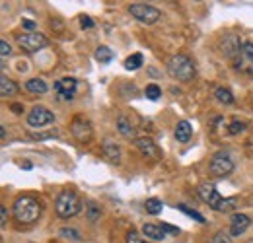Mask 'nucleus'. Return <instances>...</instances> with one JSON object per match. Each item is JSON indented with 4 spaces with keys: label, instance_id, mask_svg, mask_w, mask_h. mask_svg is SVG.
Wrapping results in <instances>:
<instances>
[{
    "label": "nucleus",
    "instance_id": "1",
    "mask_svg": "<svg viewBox=\"0 0 253 243\" xmlns=\"http://www.w3.org/2000/svg\"><path fill=\"white\" fill-rule=\"evenodd\" d=\"M197 193H199L201 201H205L216 212H230V210H234L238 206L236 199H222L220 193L216 191V187L212 183H201L197 187Z\"/></svg>",
    "mask_w": 253,
    "mask_h": 243
},
{
    "label": "nucleus",
    "instance_id": "2",
    "mask_svg": "<svg viewBox=\"0 0 253 243\" xmlns=\"http://www.w3.org/2000/svg\"><path fill=\"white\" fill-rule=\"evenodd\" d=\"M12 212H14L16 222H20V224H33L41 216V204L33 197H18L16 202H14Z\"/></svg>",
    "mask_w": 253,
    "mask_h": 243
},
{
    "label": "nucleus",
    "instance_id": "3",
    "mask_svg": "<svg viewBox=\"0 0 253 243\" xmlns=\"http://www.w3.org/2000/svg\"><path fill=\"white\" fill-rule=\"evenodd\" d=\"M166 66L169 76L179 82H191L195 78V64L187 55H173Z\"/></svg>",
    "mask_w": 253,
    "mask_h": 243
},
{
    "label": "nucleus",
    "instance_id": "4",
    "mask_svg": "<svg viewBox=\"0 0 253 243\" xmlns=\"http://www.w3.org/2000/svg\"><path fill=\"white\" fill-rule=\"evenodd\" d=\"M80 210H82V202H80V199H78V195L74 191H63L57 197L55 212L59 214L61 218H72Z\"/></svg>",
    "mask_w": 253,
    "mask_h": 243
},
{
    "label": "nucleus",
    "instance_id": "5",
    "mask_svg": "<svg viewBox=\"0 0 253 243\" xmlns=\"http://www.w3.org/2000/svg\"><path fill=\"white\" fill-rule=\"evenodd\" d=\"M128 12H130V16L134 20H138L140 24H146V26L156 24L160 20V16H162V12H160L158 8H154V6L146 4V2H134V4H130L128 6Z\"/></svg>",
    "mask_w": 253,
    "mask_h": 243
},
{
    "label": "nucleus",
    "instance_id": "6",
    "mask_svg": "<svg viewBox=\"0 0 253 243\" xmlns=\"http://www.w3.org/2000/svg\"><path fill=\"white\" fill-rule=\"evenodd\" d=\"M234 171V160L232 156L226 152V150H220L212 156L211 160V173L214 177H226Z\"/></svg>",
    "mask_w": 253,
    "mask_h": 243
},
{
    "label": "nucleus",
    "instance_id": "7",
    "mask_svg": "<svg viewBox=\"0 0 253 243\" xmlns=\"http://www.w3.org/2000/svg\"><path fill=\"white\" fill-rule=\"evenodd\" d=\"M18 45L26 51V53H37L41 49H45L49 45V39L43 35V33H22L18 35Z\"/></svg>",
    "mask_w": 253,
    "mask_h": 243
},
{
    "label": "nucleus",
    "instance_id": "8",
    "mask_svg": "<svg viewBox=\"0 0 253 243\" xmlns=\"http://www.w3.org/2000/svg\"><path fill=\"white\" fill-rule=\"evenodd\" d=\"M55 121V113L43 105H35L32 111L28 113V124L33 128H41L45 124H51Z\"/></svg>",
    "mask_w": 253,
    "mask_h": 243
},
{
    "label": "nucleus",
    "instance_id": "9",
    "mask_svg": "<svg viewBox=\"0 0 253 243\" xmlns=\"http://www.w3.org/2000/svg\"><path fill=\"white\" fill-rule=\"evenodd\" d=\"M220 51L224 53V57L234 59L238 64V57L242 55V41L238 39V35L234 33H226L220 39Z\"/></svg>",
    "mask_w": 253,
    "mask_h": 243
},
{
    "label": "nucleus",
    "instance_id": "10",
    "mask_svg": "<svg viewBox=\"0 0 253 243\" xmlns=\"http://www.w3.org/2000/svg\"><path fill=\"white\" fill-rule=\"evenodd\" d=\"M134 146L138 148V152L142 154L146 160H160V148L156 146V142L148 136H140V138H134Z\"/></svg>",
    "mask_w": 253,
    "mask_h": 243
},
{
    "label": "nucleus",
    "instance_id": "11",
    "mask_svg": "<svg viewBox=\"0 0 253 243\" xmlns=\"http://www.w3.org/2000/svg\"><path fill=\"white\" fill-rule=\"evenodd\" d=\"M70 132L74 134V138L78 140V142H88L90 138H92V124L86 121V119H82V117H76L72 124H70Z\"/></svg>",
    "mask_w": 253,
    "mask_h": 243
},
{
    "label": "nucleus",
    "instance_id": "12",
    "mask_svg": "<svg viewBox=\"0 0 253 243\" xmlns=\"http://www.w3.org/2000/svg\"><path fill=\"white\" fill-rule=\"evenodd\" d=\"M76 88H78L76 78H61L59 82H55V91L59 93V97L64 99V101L74 99V95H76Z\"/></svg>",
    "mask_w": 253,
    "mask_h": 243
},
{
    "label": "nucleus",
    "instance_id": "13",
    "mask_svg": "<svg viewBox=\"0 0 253 243\" xmlns=\"http://www.w3.org/2000/svg\"><path fill=\"white\" fill-rule=\"evenodd\" d=\"M250 224H252V218L250 216H246V214H234L230 218V232L228 234L232 238H238V236H242L250 228Z\"/></svg>",
    "mask_w": 253,
    "mask_h": 243
},
{
    "label": "nucleus",
    "instance_id": "14",
    "mask_svg": "<svg viewBox=\"0 0 253 243\" xmlns=\"http://www.w3.org/2000/svg\"><path fill=\"white\" fill-rule=\"evenodd\" d=\"M103 156H105L111 163H119V162H121V148H119L115 142L105 140V142H103Z\"/></svg>",
    "mask_w": 253,
    "mask_h": 243
},
{
    "label": "nucleus",
    "instance_id": "15",
    "mask_svg": "<svg viewBox=\"0 0 253 243\" xmlns=\"http://www.w3.org/2000/svg\"><path fill=\"white\" fill-rule=\"evenodd\" d=\"M18 91H20V88H18L16 82H12L10 78H6V76L0 74V97H12Z\"/></svg>",
    "mask_w": 253,
    "mask_h": 243
},
{
    "label": "nucleus",
    "instance_id": "16",
    "mask_svg": "<svg viewBox=\"0 0 253 243\" xmlns=\"http://www.w3.org/2000/svg\"><path fill=\"white\" fill-rule=\"evenodd\" d=\"M191 134H193V128H191L189 121H179L175 126V140L177 142H189Z\"/></svg>",
    "mask_w": 253,
    "mask_h": 243
},
{
    "label": "nucleus",
    "instance_id": "17",
    "mask_svg": "<svg viewBox=\"0 0 253 243\" xmlns=\"http://www.w3.org/2000/svg\"><path fill=\"white\" fill-rule=\"evenodd\" d=\"M142 234H144L146 238L154 240V242H162V240L166 238L164 230H162L160 226H156V224H144V226H142Z\"/></svg>",
    "mask_w": 253,
    "mask_h": 243
},
{
    "label": "nucleus",
    "instance_id": "18",
    "mask_svg": "<svg viewBox=\"0 0 253 243\" xmlns=\"http://www.w3.org/2000/svg\"><path fill=\"white\" fill-rule=\"evenodd\" d=\"M117 130H119V134L121 136H125V138H134V126L130 124V121L126 119L125 115H121L119 119H117Z\"/></svg>",
    "mask_w": 253,
    "mask_h": 243
},
{
    "label": "nucleus",
    "instance_id": "19",
    "mask_svg": "<svg viewBox=\"0 0 253 243\" xmlns=\"http://www.w3.org/2000/svg\"><path fill=\"white\" fill-rule=\"evenodd\" d=\"M26 90L30 91V93H37V95H41V93H45L49 88H47L45 80H41V78H32V80H28V82H26Z\"/></svg>",
    "mask_w": 253,
    "mask_h": 243
},
{
    "label": "nucleus",
    "instance_id": "20",
    "mask_svg": "<svg viewBox=\"0 0 253 243\" xmlns=\"http://www.w3.org/2000/svg\"><path fill=\"white\" fill-rule=\"evenodd\" d=\"M95 61L101 62V64L111 62V61H113V51H111L109 47H105V45L97 47V49H95Z\"/></svg>",
    "mask_w": 253,
    "mask_h": 243
},
{
    "label": "nucleus",
    "instance_id": "21",
    "mask_svg": "<svg viewBox=\"0 0 253 243\" xmlns=\"http://www.w3.org/2000/svg\"><path fill=\"white\" fill-rule=\"evenodd\" d=\"M214 97L224 103V105H232L234 103V95H232V91H228L226 88H216L214 90Z\"/></svg>",
    "mask_w": 253,
    "mask_h": 243
},
{
    "label": "nucleus",
    "instance_id": "22",
    "mask_svg": "<svg viewBox=\"0 0 253 243\" xmlns=\"http://www.w3.org/2000/svg\"><path fill=\"white\" fill-rule=\"evenodd\" d=\"M142 62H144L142 55H140V53H134V55H130V57L125 61V68L126 70H136V68L142 66Z\"/></svg>",
    "mask_w": 253,
    "mask_h": 243
},
{
    "label": "nucleus",
    "instance_id": "23",
    "mask_svg": "<svg viewBox=\"0 0 253 243\" xmlns=\"http://www.w3.org/2000/svg\"><path fill=\"white\" fill-rule=\"evenodd\" d=\"M144 208H146V212L148 214H160L162 212V208H164V204H162V201L158 199H148L146 202H144Z\"/></svg>",
    "mask_w": 253,
    "mask_h": 243
},
{
    "label": "nucleus",
    "instance_id": "24",
    "mask_svg": "<svg viewBox=\"0 0 253 243\" xmlns=\"http://www.w3.org/2000/svg\"><path fill=\"white\" fill-rule=\"evenodd\" d=\"M177 208H179L181 212H185V214H187V216H191V218H195V220H197L199 224H207V220H205V216H203V214H199V212H197V210H191L189 206H185V204H179Z\"/></svg>",
    "mask_w": 253,
    "mask_h": 243
},
{
    "label": "nucleus",
    "instance_id": "25",
    "mask_svg": "<svg viewBox=\"0 0 253 243\" xmlns=\"http://www.w3.org/2000/svg\"><path fill=\"white\" fill-rule=\"evenodd\" d=\"M144 93H146V97H148L150 101H156V99L162 97V90H160L156 84H148L146 90H144Z\"/></svg>",
    "mask_w": 253,
    "mask_h": 243
},
{
    "label": "nucleus",
    "instance_id": "26",
    "mask_svg": "<svg viewBox=\"0 0 253 243\" xmlns=\"http://www.w3.org/2000/svg\"><path fill=\"white\" fill-rule=\"evenodd\" d=\"M101 216V208L95 202H88V220L90 222H97Z\"/></svg>",
    "mask_w": 253,
    "mask_h": 243
},
{
    "label": "nucleus",
    "instance_id": "27",
    "mask_svg": "<svg viewBox=\"0 0 253 243\" xmlns=\"http://www.w3.org/2000/svg\"><path fill=\"white\" fill-rule=\"evenodd\" d=\"M246 130V122L242 121H232L228 124V134H240Z\"/></svg>",
    "mask_w": 253,
    "mask_h": 243
},
{
    "label": "nucleus",
    "instance_id": "28",
    "mask_svg": "<svg viewBox=\"0 0 253 243\" xmlns=\"http://www.w3.org/2000/svg\"><path fill=\"white\" fill-rule=\"evenodd\" d=\"M242 55H244L246 59L253 61V41H244V43H242Z\"/></svg>",
    "mask_w": 253,
    "mask_h": 243
},
{
    "label": "nucleus",
    "instance_id": "29",
    "mask_svg": "<svg viewBox=\"0 0 253 243\" xmlns=\"http://www.w3.org/2000/svg\"><path fill=\"white\" fill-rule=\"evenodd\" d=\"M212 243H232V236L228 232H216L212 238Z\"/></svg>",
    "mask_w": 253,
    "mask_h": 243
},
{
    "label": "nucleus",
    "instance_id": "30",
    "mask_svg": "<svg viewBox=\"0 0 253 243\" xmlns=\"http://www.w3.org/2000/svg\"><path fill=\"white\" fill-rule=\"evenodd\" d=\"M126 243H146L134 230H130L128 234H126Z\"/></svg>",
    "mask_w": 253,
    "mask_h": 243
},
{
    "label": "nucleus",
    "instance_id": "31",
    "mask_svg": "<svg viewBox=\"0 0 253 243\" xmlns=\"http://www.w3.org/2000/svg\"><path fill=\"white\" fill-rule=\"evenodd\" d=\"M10 55H12V47H10V43L0 41V57H10Z\"/></svg>",
    "mask_w": 253,
    "mask_h": 243
},
{
    "label": "nucleus",
    "instance_id": "32",
    "mask_svg": "<svg viewBox=\"0 0 253 243\" xmlns=\"http://www.w3.org/2000/svg\"><path fill=\"white\" fill-rule=\"evenodd\" d=\"M61 236L72 238V240H80V234H78L76 230H68V228H63V230H61Z\"/></svg>",
    "mask_w": 253,
    "mask_h": 243
},
{
    "label": "nucleus",
    "instance_id": "33",
    "mask_svg": "<svg viewBox=\"0 0 253 243\" xmlns=\"http://www.w3.org/2000/svg\"><path fill=\"white\" fill-rule=\"evenodd\" d=\"M80 26H82L84 30H90V28H94V20L88 18V16H82V18H80Z\"/></svg>",
    "mask_w": 253,
    "mask_h": 243
},
{
    "label": "nucleus",
    "instance_id": "34",
    "mask_svg": "<svg viewBox=\"0 0 253 243\" xmlns=\"http://www.w3.org/2000/svg\"><path fill=\"white\" fill-rule=\"evenodd\" d=\"M160 228L164 230V234H179V228H175V226H169V224H162Z\"/></svg>",
    "mask_w": 253,
    "mask_h": 243
},
{
    "label": "nucleus",
    "instance_id": "35",
    "mask_svg": "<svg viewBox=\"0 0 253 243\" xmlns=\"http://www.w3.org/2000/svg\"><path fill=\"white\" fill-rule=\"evenodd\" d=\"M6 222H8V210L0 204V228H4V226H6Z\"/></svg>",
    "mask_w": 253,
    "mask_h": 243
},
{
    "label": "nucleus",
    "instance_id": "36",
    "mask_svg": "<svg viewBox=\"0 0 253 243\" xmlns=\"http://www.w3.org/2000/svg\"><path fill=\"white\" fill-rule=\"evenodd\" d=\"M24 28H26V30H33V28H35V22H32V20H24Z\"/></svg>",
    "mask_w": 253,
    "mask_h": 243
},
{
    "label": "nucleus",
    "instance_id": "37",
    "mask_svg": "<svg viewBox=\"0 0 253 243\" xmlns=\"http://www.w3.org/2000/svg\"><path fill=\"white\" fill-rule=\"evenodd\" d=\"M12 111H16V113H22V111H24V107H22L20 103H14V105H12Z\"/></svg>",
    "mask_w": 253,
    "mask_h": 243
},
{
    "label": "nucleus",
    "instance_id": "38",
    "mask_svg": "<svg viewBox=\"0 0 253 243\" xmlns=\"http://www.w3.org/2000/svg\"><path fill=\"white\" fill-rule=\"evenodd\" d=\"M4 136H6V128H4V126H2V124H0V140H2V138H4Z\"/></svg>",
    "mask_w": 253,
    "mask_h": 243
},
{
    "label": "nucleus",
    "instance_id": "39",
    "mask_svg": "<svg viewBox=\"0 0 253 243\" xmlns=\"http://www.w3.org/2000/svg\"><path fill=\"white\" fill-rule=\"evenodd\" d=\"M4 70V61H0V72Z\"/></svg>",
    "mask_w": 253,
    "mask_h": 243
}]
</instances>
